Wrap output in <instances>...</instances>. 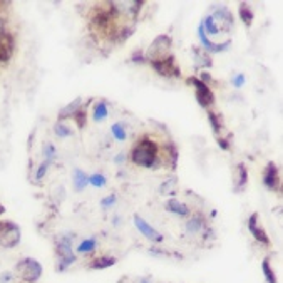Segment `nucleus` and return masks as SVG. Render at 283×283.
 <instances>
[{
    "label": "nucleus",
    "mask_w": 283,
    "mask_h": 283,
    "mask_svg": "<svg viewBox=\"0 0 283 283\" xmlns=\"http://www.w3.org/2000/svg\"><path fill=\"white\" fill-rule=\"evenodd\" d=\"M131 159L136 166L154 168L156 159H158V148H156V144L151 139L143 137V139L137 141L134 144V148H132Z\"/></svg>",
    "instance_id": "obj_1"
},
{
    "label": "nucleus",
    "mask_w": 283,
    "mask_h": 283,
    "mask_svg": "<svg viewBox=\"0 0 283 283\" xmlns=\"http://www.w3.org/2000/svg\"><path fill=\"white\" fill-rule=\"evenodd\" d=\"M76 234H61L56 243V253H57V272H65L72 263L76 262L74 250H72V240Z\"/></svg>",
    "instance_id": "obj_2"
},
{
    "label": "nucleus",
    "mask_w": 283,
    "mask_h": 283,
    "mask_svg": "<svg viewBox=\"0 0 283 283\" xmlns=\"http://www.w3.org/2000/svg\"><path fill=\"white\" fill-rule=\"evenodd\" d=\"M15 272L19 273L20 280L23 283H37L40 280L44 268H42V265L35 260V258L27 256V258H22V260L17 263Z\"/></svg>",
    "instance_id": "obj_3"
},
{
    "label": "nucleus",
    "mask_w": 283,
    "mask_h": 283,
    "mask_svg": "<svg viewBox=\"0 0 283 283\" xmlns=\"http://www.w3.org/2000/svg\"><path fill=\"white\" fill-rule=\"evenodd\" d=\"M22 231L14 221H0V248L12 250L20 243Z\"/></svg>",
    "instance_id": "obj_4"
},
{
    "label": "nucleus",
    "mask_w": 283,
    "mask_h": 283,
    "mask_svg": "<svg viewBox=\"0 0 283 283\" xmlns=\"http://www.w3.org/2000/svg\"><path fill=\"white\" fill-rule=\"evenodd\" d=\"M171 49V37L170 35H158L154 42L149 45L148 57L151 61H159V59H166L168 52Z\"/></svg>",
    "instance_id": "obj_5"
},
{
    "label": "nucleus",
    "mask_w": 283,
    "mask_h": 283,
    "mask_svg": "<svg viewBox=\"0 0 283 283\" xmlns=\"http://www.w3.org/2000/svg\"><path fill=\"white\" fill-rule=\"evenodd\" d=\"M132 221H134V226L137 228V231H139L141 234L146 240H149V242H153V243H161L162 240H164V237L156 230V228H153L149 223L143 218V216L139 215H134L132 216Z\"/></svg>",
    "instance_id": "obj_6"
},
{
    "label": "nucleus",
    "mask_w": 283,
    "mask_h": 283,
    "mask_svg": "<svg viewBox=\"0 0 283 283\" xmlns=\"http://www.w3.org/2000/svg\"><path fill=\"white\" fill-rule=\"evenodd\" d=\"M190 84L195 86V92H196V101L200 102L201 107H209L215 102V96L211 92V89H209L208 84H203L200 79H196V77H191L190 79Z\"/></svg>",
    "instance_id": "obj_7"
},
{
    "label": "nucleus",
    "mask_w": 283,
    "mask_h": 283,
    "mask_svg": "<svg viewBox=\"0 0 283 283\" xmlns=\"http://www.w3.org/2000/svg\"><path fill=\"white\" fill-rule=\"evenodd\" d=\"M151 65H153V69L162 77H179L181 76V72H179L178 65L174 64L173 57L159 59V61H151Z\"/></svg>",
    "instance_id": "obj_8"
},
{
    "label": "nucleus",
    "mask_w": 283,
    "mask_h": 283,
    "mask_svg": "<svg viewBox=\"0 0 283 283\" xmlns=\"http://www.w3.org/2000/svg\"><path fill=\"white\" fill-rule=\"evenodd\" d=\"M198 39H200L201 45L204 47V51H206V52H223V51H226L228 47L231 45L230 40L223 42V44H213V42L206 37V34H204V31H203L201 23H200V27H198Z\"/></svg>",
    "instance_id": "obj_9"
},
{
    "label": "nucleus",
    "mask_w": 283,
    "mask_h": 283,
    "mask_svg": "<svg viewBox=\"0 0 283 283\" xmlns=\"http://www.w3.org/2000/svg\"><path fill=\"white\" fill-rule=\"evenodd\" d=\"M248 230L251 233V237L262 245H270V238L267 237L263 228L258 226V213H253L248 218Z\"/></svg>",
    "instance_id": "obj_10"
},
{
    "label": "nucleus",
    "mask_w": 283,
    "mask_h": 283,
    "mask_svg": "<svg viewBox=\"0 0 283 283\" xmlns=\"http://www.w3.org/2000/svg\"><path fill=\"white\" fill-rule=\"evenodd\" d=\"M263 184L267 186L268 190H276L280 184V176H278V168H276L275 162H268L267 168H265L263 173Z\"/></svg>",
    "instance_id": "obj_11"
},
{
    "label": "nucleus",
    "mask_w": 283,
    "mask_h": 283,
    "mask_svg": "<svg viewBox=\"0 0 283 283\" xmlns=\"http://www.w3.org/2000/svg\"><path fill=\"white\" fill-rule=\"evenodd\" d=\"M166 209L173 215L181 216V218H186V216L191 215V209H190L188 204L181 203L179 200H176V198H171V200L166 201Z\"/></svg>",
    "instance_id": "obj_12"
},
{
    "label": "nucleus",
    "mask_w": 283,
    "mask_h": 283,
    "mask_svg": "<svg viewBox=\"0 0 283 283\" xmlns=\"http://www.w3.org/2000/svg\"><path fill=\"white\" fill-rule=\"evenodd\" d=\"M204 226H206V220H204V216L196 213L195 216H191V218L188 220V223H186V233L188 234H198L201 233L204 230Z\"/></svg>",
    "instance_id": "obj_13"
},
{
    "label": "nucleus",
    "mask_w": 283,
    "mask_h": 283,
    "mask_svg": "<svg viewBox=\"0 0 283 283\" xmlns=\"http://www.w3.org/2000/svg\"><path fill=\"white\" fill-rule=\"evenodd\" d=\"M72 184H74V190L77 193H81L87 188L89 184V176L86 173H84V170H74V173H72Z\"/></svg>",
    "instance_id": "obj_14"
},
{
    "label": "nucleus",
    "mask_w": 283,
    "mask_h": 283,
    "mask_svg": "<svg viewBox=\"0 0 283 283\" xmlns=\"http://www.w3.org/2000/svg\"><path fill=\"white\" fill-rule=\"evenodd\" d=\"M81 109V99H76L72 101L70 104H67L65 107H62L61 111H59V121H62V119H67V117H74V114Z\"/></svg>",
    "instance_id": "obj_15"
},
{
    "label": "nucleus",
    "mask_w": 283,
    "mask_h": 283,
    "mask_svg": "<svg viewBox=\"0 0 283 283\" xmlns=\"http://www.w3.org/2000/svg\"><path fill=\"white\" fill-rule=\"evenodd\" d=\"M112 265H116V258L114 256H99L91 262L89 268L91 270H104V268L112 267Z\"/></svg>",
    "instance_id": "obj_16"
},
{
    "label": "nucleus",
    "mask_w": 283,
    "mask_h": 283,
    "mask_svg": "<svg viewBox=\"0 0 283 283\" xmlns=\"http://www.w3.org/2000/svg\"><path fill=\"white\" fill-rule=\"evenodd\" d=\"M96 248H98V238H86V240H82V242L79 243V246H77V253L79 255H86V253H92L96 251Z\"/></svg>",
    "instance_id": "obj_17"
},
{
    "label": "nucleus",
    "mask_w": 283,
    "mask_h": 283,
    "mask_svg": "<svg viewBox=\"0 0 283 283\" xmlns=\"http://www.w3.org/2000/svg\"><path fill=\"white\" fill-rule=\"evenodd\" d=\"M215 22H226L228 26H231L233 23V17H231V12L228 10L226 7H220L215 10V14L211 15Z\"/></svg>",
    "instance_id": "obj_18"
},
{
    "label": "nucleus",
    "mask_w": 283,
    "mask_h": 283,
    "mask_svg": "<svg viewBox=\"0 0 283 283\" xmlns=\"http://www.w3.org/2000/svg\"><path fill=\"white\" fill-rule=\"evenodd\" d=\"M201 26H203V31H204V34H206V35H216V34H220L218 23L213 20L211 15L204 17V20L201 22Z\"/></svg>",
    "instance_id": "obj_19"
},
{
    "label": "nucleus",
    "mask_w": 283,
    "mask_h": 283,
    "mask_svg": "<svg viewBox=\"0 0 283 283\" xmlns=\"http://www.w3.org/2000/svg\"><path fill=\"white\" fill-rule=\"evenodd\" d=\"M107 104L104 101H101V102H98L96 104V107H94V112H92V119L96 123H101V121H104V119H107Z\"/></svg>",
    "instance_id": "obj_20"
},
{
    "label": "nucleus",
    "mask_w": 283,
    "mask_h": 283,
    "mask_svg": "<svg viewBox=\"0 0 283 283\" xmlns=\"http://www.w3.org/2000/svg\"><path fill=\"white\" fill-rule=\"evenodd\" d=\"M111 134H112L114 139L119 141V143H124L126 139H128V131H126V128H124V124H123V123H116V124H112V128H111Z\"/></svg>",
    "instance_id": "obj_21"
},
{
    "label": "nucleus",
    "mask_w": 283,
    "mask_h": 283,
    "mask_svg": "<svg viewBox=\"0 0 283 283\" xmlns=\"http://www.w3.org/2000/svg\"><path fill=\"white\" fill-rule=\"evenodd\" d=\"M238 179H237V186H234V190L237 191H243V188L248 183V171H246L245 164H238Z\"/></svg>",
    "instance_id": "obj_22"
},
{
    "label": "nucleus",
    "mask_w": 283,
    "mask_h": 283,
    "mask_svg": "<svg viewBox=\"0 0 283 283\" xmlns=\"http://www.w3.org/2000/svg\"><path fill=\"white\" fill-rule=\"evenodd\" d=\"M238 14H240V19H242L243 23H246V26H251L253 22V10L250 9L248 4H240V9H238Z\"/></svg>",
    "instance_id": "obj_23"
},
{
    "label": "nucleus",
    "mask_w": 283,
    "mask_h": 283,
    "mask_svg": "<svg viewBox=\"0 0 283 283\" xmlns=\"http://www.w3.org/2000/svg\"><path fill=\"white\" fill-rule=\"evenodd\" d=\"M54 134H56L57 137H61V139H65V137H70L72 134H74V131H72L69 126H65L62 121H57L56 124H54Z\"/></svg>",
    "instance_id": "obj_24"
},
{
    "label": "nucleus",
    "mask_w": 283,
    "mask_h": 283,
    "mask_svg": "<svg viewBox=\"0 0 283 283\" xmlns=\"http://www.w3.org/2000/svg\"><path fill=\"white\" fill-rule=\"evenodd\" d=\"M262 273L265 276V280H267V283H276V275L272 270V267H270L268 258H265V260L262 262Z\"/></svg>",
    "instance_id": "obj_25"
},
{
    "label": "nucleus",
    "mask_w": 283,
    "mask_h": 283,
    "mask_svg": "<svg viewBox=\"0 0 283 283\" xmlns=\"http://www.w3.org/2000/svg\"><path fill=\"white\" fill-rule=\"evenodd\" d=\"M107 183V179L104 174H101V173H94L89 176V184L94 186V188H104Z\"/></svg>",
    "instance_id": "obj_26"
},
{
    "label": "nucleus",
    "mask_w": 283,
    "mask_h": 283,
    "mask_svg": "<svg viewBox=\"0 0 283 283\" xmlns=\"http://www.w3.org/2000/svg\"><path fill=\"white\" fill-rule=\"evenodd\" d=\"M42 153H44V158L45 161L52 162L54 159L57 158V151H56V146H54L52 143H45L44 148H42Z\"/></svg>",
    "instance_id": "obj_27"
},
{
    "label": "nucleus",
    "mask_w": 283,
    "mask_h": 283,
    "mask_svg": "<svg viewBox=\"0 0 283 283\" xmlns=\"http://www.w3.org/2000/svg\"><path fill=\"white\" fill-rule=\"evenodd\" d=\"M51 164H52V162H49V161H42L40 162L39 168H37V171H35V179H37V181H42V179L45 178V174H47V171H49Z\"/></svg>",
    "instance_id": "obj_28"
},
{
    "label": "nucleus",
    "mask_w": 283,
    "mask_h": 283,
    "mask_svg": "<svg viewBox=\"0 0 283 283\" xmlns=\"http://www.w3.org/2000/svg\"><path fill=\"white\" fill-rule=\"evenodd\" d=\"M116 201H117L116 195H109V196H106L104 200H101V206L107 209V208L114 206V204H116Z\"/></svg>",
    "instance_id": "obj_29"
},
{
    "label": "nucleus",
    "mask_w": 283,
    "mask_h": 283,
    "mask_svg": "<svg viewBox=\"0 0 283 283\" xmlns=\"http://www.w3.org/2000/svg\"><path fill=\"white\" fill-rule=\"evenodd\" d=\"M208 119H209V123H211L213 131H215V132H220L221 124L218 123V119H216V114H215V112H208Z\"/></svg>",
    "instance_id": "obj_30"
},
{
    "label": "nucleus",
    "mask_w": 283,
    "mask_h": 283,
    "mask_svg": "<svg viewBox=\"0 0 283 283\" xmlns=\"http://www.w3.org/2000/svg\"><path fill=\"white\" fill-rule=\"evenodd\" d=\"M86 117H87L86 112H82L81 109L74 114V119H76V123H77V126H79V128H84V124H86Z\"/></svg>",
    "instance_id": "obj_31"
},
{
    "label": "nucleus",
    "mask_w": 283,
    "mask_h": 283,
    "mask_svg": "<svg viewBox=\"0 0 283 283\" xmlns=\"http://www.w3.org/2000/svg\"><path fill=\"white\" fill-rule=\"evenodd\" d=\"M231 82H233V86L234 87H243V84H245V74H237V76H234L233 77V79H231Z\"/></svg>",
    "instance_id": "obj_32"
},
{
    "label": "nucleus",
    "mask_w": 283,
    "mask_h": 283,
    "mask_svg": "<svg viewBox=\"0 0 283 283\" xmlns=\"http://www.w3.org/2000/svg\"><path fill=\"white\" fill-rule=\"evenodd\" d=\"M12 281V273L10 272H5L0 275V283H10Z\"/></svg>",
    "instance_id": "obj_33"
},
{
    "label": "nucleus",
    "mask_w": 283,
    "mask_h": 283,
    "mask_svg": "<svg viewBox=\"0 0 283 283\" xmlns=\"http://www.w3.org/2000/svg\"><path fill=\"white\" fill-rule=\"evenodd\" d=\"M126 158H128V156H126L124 153H121V154H117L116 158H114V162H116V164H123V162L126 161Z\"/></svg>",
    "instance_id": "obj_34"
},
{
    "label": "nucleus",
    "mask_w": 283,
    "mask_h": 283,
    "mask_svg": "<svg viewBox=\"0 0 283 283\" xmlns=\"http://www.w3.org/2000/svg\"><path fill=\"white\" fill-rule=\"evenodd\" d=\"M218 144H220V148H223V149H230V146H228V141H226V139H218Z\"/></svg>",
    "instance_id": "obj_35"
},
{
    "label": "nucleus",
    "mask_w": 283,
    "mask_h": 283,
    "mask_svg": "<svg viewBox=\"0 0 283 283\" xmlns=\"http://www.w3.org/2000/svg\"><path fill=\"white\" fill-rule=\"evenodd\" d=\"M4 31H5V19L2 15H0V35L4 34Z\"/></svg>",
    "instance_id": "obj_36"
},
{
    "label": "nucleus",
    "mask_w": 283,
    "mask_h": 283,
    "mask_svg": "<svg viewBox=\"0 0 283 283\" xmlns=\"http://www.w3.org/2000/svg\"><path fill=\"white\" fill-rule=\"evenodd\" d=\"M139 59H141V61H143V54H141L139 51H137V52H134V56H132V61H134V62H137V61H139Z\"/></svg>",
    "instance_id": "obj_37"
},
{
    "label": "nucleus",
    "mask_w": 283,
    "mask_h": 283,
    "mask_svg": "<svg viewBox=\"0 0 283 283\" xmlns=\"http://www.w3.org/2000/svg\"><path fill=\"white\" fill-rule=\"evenodd\" d=\"M139 283H151V278H149V276H144V278L139 280Z\"/></svg>",
    "instance_id": "obj_38"
}]
</instances>
